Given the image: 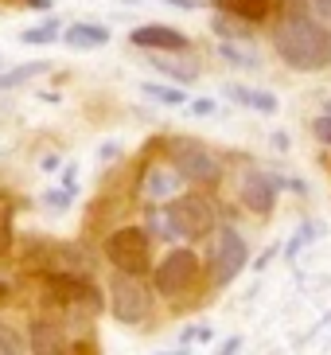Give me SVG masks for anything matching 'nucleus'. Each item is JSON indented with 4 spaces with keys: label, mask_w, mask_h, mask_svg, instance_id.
Here are the masks:
<instances>
[{
    "label": "nucleus",
    "mask_w": 331,
    "mask_h": 355,
    "mask_svg": "<svg viewBox=\"0 0 331 355\" xmlns=\"http://www.w3.org/2000/svg\"><path fill=\"white\" fill-rule=\"evenodd\" d=\"M148 67L168 74L172 83H195L203 74V63H199V55L191 47L187 51H148Z\"/></svg>",
    "instance_id": "obj_10"
},
{
    "label": "nucleus",
    "mask_w": 331,
    "mask_h": 355,
    "mask_svg": "<svg viewBox=\"0 0 331 355\" xmlns=\"http://www.w3.org/2000/svg\"><path fill=\"white\" fill-rule=\"evenodd\" d=\"M62 40L78 47V51H93V47H105L109 43V28L105 24H66Z\"/></svg>",
    "instance_id": "obj_15"
},
{
    "label": "nucleus",
    "mask_w": 331,
    "mask_h": 355,
    "mask_svg": "<svg viewBox=\"0 0 331 355\" xmlns=\"http://www.w3.org/2000/svg\"><path fill=\"white\" fill-rule=\"evenodd\" d=\"M191 114H195V117H211V114H215V102H211V98H195V102H191Z\"/></svg>",
    "instance_id": "obj_31"
},
{
    "label": "nucleus",
    "mask_w": 331,
    "mask_h": 355,
    "mask_svg": "<svg viewBox=\"0 0 331 355\" xmlns=\"http://www.w3.org/2000/svg\"><path fill=\"white\" fill-rule=\"evenodd\" d=\"M218 55H222L226 63L242 67V71H253V67H258V59H253V51H246V47H238V43H222V47H218Z\"/></svg>",
    "instance_id": "obj_24"
},
{
    "label": "nucleus",
    "mask_w": 331,
    "mask_h": 355,
    "mask_svg": "<svg viewBox=\"0 0 331 355\" xmlns=\"http://www.w3.org/2000/svg\"><path fill=\"white\" fill-rule=\"evenodd\" d=\"M238 352H242V340H238V336H230L226 344L218 347V355H238Z\"/></svg>",
    "instance_id": "obj_33"
},
{
    "label": "nucleus",
    "mask_w": 331,
    "mask_h": 355,
    "mask_svg": "<svg viewBox=\"0 0 331 355\" xmlns=\"http://www.w3.org/2000/svg\"><path fill=\"white\" fill-rule=\"evenodd\" d=\"M218 8L226 12V16H234V20H242V24H258V20H265V16H273L277 0H218Z\"/></svg>",
    "instance_id": "obj_17"
},
{
    "label": "nucleus",
    "mask_w": 331,
    "mask_h": 355,
    "mask_svg": "<svg viewBox=\"0 0 331 355\" xmlns=\"http://www.w3.org/2000/svg\"><path fill=\"white\" fill-rule=\"evenodd\" d=\"M222 94L234 105H246V110H258V114H277V105H280L269 90H253V86H242V83H226Z\"/></svg>",
    "instance_id": "obj_14"
},
{
    "label": "nucleus",
    "mask_w": 331,
    "mask_h": 355,
    "mask_svg": "<svg viewBox=\"0 0 331 355\" xmlns=\"http://www.w3.org/2000/svg\"><path fill=\"white\" fill-rule=\"evenodd\" d=\"M312 133H316V141H320V145L331 148V117H328V114L312 117Z\"/></svg>",
    "instance_id": "obj_27"
},
{
    "label": "nucleus",
    "mask_w": 331,
    "mask_h": 355,
    "mask_svg": "<svg viewBox=\"0 0 331 355\" xmlns=\"http://www.w3.org/2000/svg\"><path fill=\"white\" fill-rule=\"evenodd\" d=\"M215 32L222 35L226 43H234V40H246L249 28L242 20H234V16H226V12H218V16H215Z\"/></svg>",
    "instance_id": "obj_23"
},
{
    "label": "nucleus",
    "mask_w": 331,
    "mask_h": 355,
    "mask_svg": "<svg viewBox=\"0 0 331 355\" xmlns=\"http://www.w3.org/2000/svg\"><path fill=\"white\" fill-rule=\"evenodd\" d=\"M168 164L184 176V184H218L222 180V160L195 137H172L168 141Z\"/></svg>",
    "instance_id": "obj_4"
},
{
    "label": "nucleus",
    "mask_w": 331,
    "mask_h": 355,
    "mask_svg": "<svg viewBox=\"0 0 331 355\" xmlns=\"http://www.w3.org/2000/svg\"><path fill=\"white\" fill-rule=\"evenodd\" d=\"M43 285H47V293H51V301L62 304V309H71V313H98L102 309V293L93 289L86 277H78V273H51V277H43Z\"/></svg>",
    "instance_id": "obj_8"
},
{
    "label": "nucleus",
    "mask_w": 331,
    "mask_h": 355,
    "mask_svg": "<svg viewBox=\"0 0 331 355\" xmlns=\"http://www.w3.org/2000/svg\"><path fill=\"white\" fill-rule=\"evenodd\" d=\"M168 207H172V215H176L184 239H207V234L218 230V207L203 196V191H184V196L172 199Z\"/></svg>",
    "instance_id": "obj_7"
},
{
    "label": "nucleus",
    "mask_w": 331,
    "mask_h": 355,
    "mask_svg": "<svg viewBox=\"0 0 331 355\" xmlns=\"http://www.w3.org/2000/svg\"><path fill=\"white\" fill-rule=\"evenodd\" d=\"M199 285H203V266H199L195 250H187V246L168 250V258L152 270V289L164 301H187L199 293Z\"/></svg>",
    "instance_id": "obj_2"
},
{
    "label": "nucleus",
    "mask_w": 331,
    "mask_h": 355,
    "mask_svg": "<svg viewBox=\"0 0 331 355\" xmlns=\"http://www.w3.org/2000/svg\"><path fill=\"white\" fill-rule=\"evenodd\" d=\"M273 51L280 55V63L292 71L316 74L331 63V32L308 12H285L273 24Z\"/></svg>",
    "instance_id": "obj_1"
},
{
    "label": "nucleus",
    "mask_w": 331,
    "mask_h": 355,
    "mask_svg": "<svg viewBox=\"0 0 331 355\" xmlns=\"http://www.w3.org/2000/svg\"><path fill=\"white\" fill-rule=\"evenodd\" d=\"M39 74H47V63H24V67H16V71H4L0 74V90H16V86L39 78Z\"/></svg>",
    "instance_id": "obj_20"
},
{
    "label": "nucleus",
    "mask_w": 331,
    "mask_h": 355,
    "mask_svg": "<svg viewBox=\"0 0 331 355\" xmlns=\"http://www.w3.org/2000/svg\"><path fill=\"white\" fill-rule=\"evenodd\" d=\"M12 215H16L12 196L8 191H0V258H8L12 254Z\"/></svg>",
    "instance_id": "obj_21"
},
{
    "label": "nucleus",
    "mask_w": 331,
    "mask_h": 355,
    "mask_svg": "<svg viewBox=\"0 0 331 355\" xmlns=\"http://www.w3.org/2000/svg\"><path fill=\"white\" fill-rule=\"evenodd\" d=\"M24 4H31V8H51V0H24Z\"/></svg>",
    "instance_id": "obj_36"
},
{
    "label": "nucleus",
    "mask_w": 331,
    "mask_h": 355,
    "mask_svg": "<svg viewBox=\"0 0 331 355\" xmlns=\"http://www.w3.org/2000/svg\"><path fill=\"white\" fill-rule=\"evenodd\" d=\"M55 168H59V157H55V153H47V157H43V172H55Z\"/></svg>",
    "instance_id": "obj_35"
},
{
    "label": "nucleus",
    "mask_w": 331,
    "mask_h": 355,
    "mask_svg": "<svg viewBox=\"0 0 331 355\" xmlns=\"http://www.w3.org/2000/svg\"><path fill=\"white\" fill-rule=\"evenodd\" d=\"M0 355H31L28 336H24L8 316H0Z\"/></svg>",
    "instance_id": "obj_18"
},
{
    "label": "nucleus",
    "mask_w": 331,
    "mask_h": 355,
    "mask_svg": "<svg viewBox=\"0 0 331 355\" xmlns=\"http://www.w3.org/2000/svg\"><path fill=\"white\" fill-rule=\"evenodd\" d=\"M249 266V242L242 239V230L234 227H218L211 234V250H207V270L215 285H230L242 270Z\"/></svg>",
    "instance_id": "obj_6"
},
{
    "label": "nucleus",
    "mask_w": 331,
    "mask_h": 355,
    "mask_svg": "<svg viewBox=\"0 0 331 355\" xmlns=\"http://www.w3.org/2000/svg\"><path fill=\"white\" fill-rule=\"evenodd\" d=\"M105 261L114 266L117 273H136L145 277L148 266H152V234L145 227H117L102 246Z\"/></svg>",
    "instance_id": "obj_3"
},
{
    "label": "nucleus",
    "mask_w": 331,
    "mask_h": 355,
    "mask_svg": "<svg viewBox=\"0 0 331 355\" xmlns=\"http://www.w3.org/2000/svg\"><path fill=\"white\" fill-rule=\"evenodd\" d=\"M179 188H184V176H179L172 164H148L145 176H141V196L152 199V203H172L179 199Z\"/></svg>",
    "instance_id": "obj_12"
},
{
    "label": "nucleus",
    "mask_w": 331,
    "mask_h": 355,
    "mask_svg": "<svg viewBox=\"0 0 331 355\" xmlns=\"http://www.w3.org/2000/svg\"><path fill=\"white\" fill-rule=\"evenodd\" d=\"M312 234H316V227H312V223H308V227H301V230H296V234L289 239V246H285V254H289V258H296V254H301L304 246H308V239H312Z\"/></svg>",
    "instance_id": "obj_26"
},
{
    "label": "nucleus",
    "mask_w": 331,
    "mask_h": 355,
    "mask_svg": "<svg viewBox=\"0 0 331 355\" xmlns=\"http://www.w3.org/2000/svg\"><path fill=\"white\" fill-rule=\"evenodd\" d=\"M160 355H191L187 347H176V352H160Z\"/></svg>",
    "instance_id": "obj_37"
},
{
    "label": "nucleus",
    "mask_w": 331,
    "mask_h": 355,
    "mask_svg": "<svg viewBox=\"0 0 331 355\" xmlns=\"http://www.w3.org/2000/svg\"><path fill=\"white\" fill-rule=\"evenodd\" d=\"M117 157H121V145H114V141L98 148V160H117Z\"/></svg>",
    "instance_id": "obj_32"
},
{
    "label": "nucleus",
    "mask_w": 331,
    "mask_h": 355,
    "mask_svg": "<svg viewBox=\"0 0 331 355\" xmlns=\"http://www.w3.org/2000/svg\"><path fill=\"white\" fill-rule=\"evenodd\" d=\"M62 20H43V24H35V28H28V32H20V43H55V40H62Z\"/></svg>",
    "instance_id": "obj_22"
},
{
    "label": "nucleus",
    "mask_w": 331,
    "mask_h": 355,
    "mask_svg": "<svg viewBox=\"0 0 331 355\" xmlns=\"http://www.w3.org/2000/svg\"><path fill=\"white\" fill-rule=\"evenodd\" d=\"M179 340H184V347L187 344H211V340H215V332H211V324H191V328H184V336H179Z\"/></svg>",
    "instance_id": "obj_25"
},
{
    "label": "nucleus",
    "mask_w": 331,
    "mask_h": 355,
    "mask_svg": "<svg viewBox=\"0 0 331 355\" xmlns=\"http://www.w3.org/2000/svg\"><path fill=\"white\" fill-rule=\"evenodd\" d=\"M280 188H285V176H273L265 168H249L238 184V199L242 207L253 211V215H269L280 199Z\"/></svg>",
    "instance_id": "obj_9"
},
{
    "label": "nucleus",
    "mask_w": 331,
    "mask_h": 355,
    "mask_svg": "<svg viewBox=\"0 0 331 355\" xmlns=\"http://www.w3.org/2000/svg\"><path fill=\"white\" fill-rule=\"evenodd\" d=\"M141 90H145L152 102H160V105H191V98H187L184 86H172V83H141Z\"/></svg>",
    "instance_id": "obj_19"
},
{
    "label": "nucleus",
    "mask_w": 331,
    "mask_h": 355,
    "mask_svg": "<svg viewBox=\"0 0 331 355\" xmlns=\"http://www.w3.org/2000/svg\"><path fill=\"white\" fill-rule=\"evenodd\" d=\"M129 43H133V47H145V51H187V47H191L187 35L176 32V28H168V24L133 28V32H129Z\"/></svg>",
    "instance_id": "obj_13"
},
{
    "label": "nucleus",
    "mask_w": 331,
    "mask_h": 355,
    "mask_svg": "<svg viewBox=\"0 0 331 355\" xmlns=\"http://www.w3.org/2000/svg\"><path fill=\"white\" fill-rule=\"evenodd\" d=\"M145 230L160 242H184V230H179L172 207H148L145 211Z\"/></svg>",
    "instance_id": "obj_16"
},
{
    "label": "nucleus",
    "mask_w": 331,
    "mask_h": 355,
    "mask_svg": "<svg viewBox=\"0 0 331 355\" xmlns=\"http://www.w3.org/2000/svg\"><path fill=\"white\" fill-rule=\"evenodd\" d=\"M109 316L117 324H145L152 316V285L136 273L109 277Z\"/></svg>",
    "instance_id": "obj_5"
},
{
    "label": "nucleus",
    "mask_w": 331,
    "mask_h": 355,
    "mask_svg": "<svg viewBox=\"0 0 331 355\" xmlns=\"http://www.w3.org/2000/svg\"><path fill=\"white\" fill-rule=\"evenodd\" d=\"M312 4V16L320 24H331V0H308Z\"/></svg>",
    "instance_id": "obj_30"
},
{
    "label": "nucleus",
    "mask_w": 331,
    "mask_h": 355,
    "mask_svg": "<svg viewBox=\"0 0 331 355\" xmlns=\"http://www.w3.org/2000/svg\"><path fill=\"white\" fill-rule=\"evenodd\" d=\"M59 180H62V191H66V196H74V191H78V164H66Z\"/></svg>",
    "instance_id": "obj_28"
},
{
    "label": "nucleus",
    "mask_w": 331,
    "mask_h": 355,
    "mask_svg": "<svg viewBox=\"0 0 331 355\" xmlns=\"http://www.w3.org/2000/svg\"><path fill=\"white\" fill-rule=\"evenodd\" d=\"M323 114H328V117H331V98H328V105H323Z\"/></svg>",
    "instance_id": "obj_38"
},
{
    "label": "nucleus",
    "mask_w": 331,
    "mask_h": 355,
    "mask_svg": "<svg viewBox=\"0 0 331 355\" xmlns=\"http://www.w3.org/2000/svg\"><path fill=\"white\" fill-rule=\"evenodd\" d=\"M28 347L31 355H71V340L62 332L55 316H35L28 328Z\"/></svg>",
    "instance_id": "obj_11"
},
{
    "label": "nucleus",
    "mask_w": 331,
    "mask_h": 355,
    "mask_svg": "<svg viewBox=\"0 0 331 355\" xmlns=\"http://www.w3.org/2000/svg\"><path fill=\"white\" fill-rule=\"evenodd\" d=\"M43 203H47V207H66V203H71V196H66V191L62 188H51V191H43Z\"/></svg>",
    "instance_id": "obj_29"
},
{
    "label": "nucleus",
    "mask_w": 331,
    "mask_h": 355,
    "mask_svg": "<svg viewBox=\"0 0 331 355\" xmlns=\"http://www.w3.org/2000/svg\"><path fill=\"white\" fill-rule=\"evenodd\" d=\"M273 148H277V153H285V148H289V137H285V133H273Z\"/></svg>",
    "instance_id": "obj_34"
}]
</instances>
